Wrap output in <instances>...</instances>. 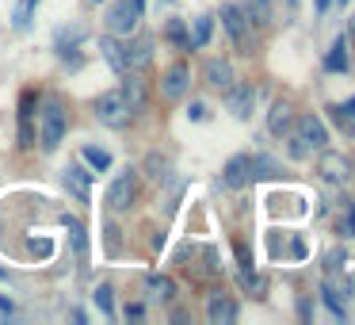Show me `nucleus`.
<instances>
[{
    "label": "nucleus",
    "instance_id": "obj_16",
    "mask_svg": "<svg viewBox=\"0 0 355 325\" xmlns=\"http://www.w3.org/2000/svg\"><path fill=\"white\" fill-rule=\"evenodd\" d=\"M100 54H103V58H107V62H111V69H115V73H130V69H126V54H123V42H119L115 35H103V39H100Z\"/></svg>",
    "mask_w": 355,
    "mask_h": 325
},
{
    "label": "nucleus",
    "instance_id": "obj_35",
    "mask_svg": "<svg viewBox=\"0 0 355 325\" xmlns=\"http://www.w3.org/2000/svg\"><path fill=\"white\" fill-rule=\"evenodd\" d=\"M134 8H138V12H146V0H134Z\"/></svg>",
    "mask_w": 355,
    "mask_h": 325
},
{
    "label": "nucleus",
    "instance_id": "obj_8",
    "mask_svg": "<svg viewBox=\"0 0 355 325\" xmlns=\"http://www.w3.org/2000/svg\"><path fill=\"white\" fill-rule=\"evenodd\" d=\"M252 103H256V88H252V85H233V88H225V108H230L237 119H248Z\"/></svg>",
    "mask_w": 355,
    "mask_h": 325
},
{
    "label": "nucleus",
    "instance_id": "obj_27",
    "mask_svg": "<svg viewBox=\"0 0 355 325\" xmlns=\"http://www.w3.org/2000/svg\"><path fill=\"white\" fill-rule=\"evenodd\" d=\"M146 169H149V176H153V180H161L164 176V169H168V161H161V157H149V161H146Z\"/></svg>",
    "mask_w": 355,
    "mask_h": 325
},
{
    "label": "nucleus",
    "instance_id": "obj_20",
    "mask_svg": "<svg viewBox=\"0 0 355 325\" xmlns=\"http://www.w3.org/2000/svg\"><path fill=\"white\" fill-rule=\"evenodd\" d=\"M146 291H149V299H161V302L176 299V283H172L168 276H149L146 279Z\"/></svg>",
    "mask_w": 355,
    "mask_h": 325
},
{
    "label": "nucleus",
    "instance_id": "obj_32",
    "mask_svg": "<svg viewBox=\"0 0 355 325\" xmlns=\"http://www.w3.org/2000/svg\"><path fill=\"white\" fill-rule=\"evenodd\" d=\"M347 222H352V230H355V203H352V210H347Z\"/></svg>",
    "mask_w": 355,
    "mask_h": 325
},
{
    "label": "nucleus",
    "instance_id": "obj_3",
    "mask_svg": "<svg viewBox=\"0 0 355 325\" xmlns=\"http://www.w3.org/2000/svg\"><path fill=\"white\" fill-rule=\"evenodd\" d=\"M130 103H126L123 88H115V92H103L100 100H96V119H100L103 126H123L126 119H130Z\"/></svg>",
    "mask_w": 355,
    "mask_h": 325
},
{
    "label": "nucleus",
    "instance_id": "obj_19",
    "mask_svg": "<svg viewBox=\"0 0 355 325\" xmlns=\"http://www.w3.org/2000/svg\"><path fill=\"white\" fill-rule=\"evenodd\" d=\"M324 69L329 73H344L347 69V39L340 35L336 42H332V50L324 54Z\"/></svg>",
    "mask_w": 355,
    "mask_h": 325
},
{
    "label": "nucleus",
    "instance_id": "obj_21",
    "mask_svg": "<svg viewBox=\"0 0 355 325\" xmlns=\"http://www.w3.org/2000/svg\"><path fill=\"white\" fill-rule=\"evenodd\" d=\"M80 157H85L96 172H107L111 169V153H103V149H96V146H85V149H80Z\"/></svg>",
    "mask_w": 355,
    "mask_h": 325
},
{
    "label": "nucleus",
    "instance_id": "obj_5",
    "mask_svg": "<svg viewBox=\"0 0 355 325\" xmlns=\"http://www.w3.org/2000/svg\"><path fill=\"white\" fill-rule=\"evenodd\" d=\"M134 199H138V176H134V172L115 176V184L107 188V207L111 210H130Z\"/></svg>",
    "mask_w": 355,
    "mask_h": 325
},
{
    "label": "nucleus",
    "instance_id": "obj_11",
    "mask_svg": "<svg viewBox=\"0 0 355 325\" xmlns=\"http://www.w3.org/2000/svg\"><path fill=\"white\" fill-rule=\"evenodd\" d=\"M123 54H126V69L141 73L149 62H153V42H149V39H134V42H126V47H123Z\"/></svg>",
    "mask_w": 355,
    "mask_h": 325
},
{
    "label": "nucleus",
    "instance_id": "obj_28",
    "mask_svg": "<svg viewBox=\"0 0 355 325\" xmlns=\"http://www.w3.org/2000/svg\"><path fill=\"white\" fill-rule=\"evenodd\" d=\"M187 119H195V123H202V119H207V108H202V103H191V108H187Z\"/></svg>",
    "mask_w": 355,
    "mask_h": 325
},
{
    "label": "nucleus",
    "instance_id": "obj_17",
    "mask_svg": "<svg viewBox=\"0 0 355 325\" xmlns=\"http://www.w3.org/2000/svg\"><path fill=\"white\" fill-rule=\"evenodd\" d=\"M210 35H214V19L199 16V19H195V31L187 35V50H202L210 42Z\"/></svg>",
    "mask_w": 355,
    "mask_h": 325
},
{
    "label": "nucleus",
    "instance_id": "obj_7",
    "mask_svg": "<svg viewBox=\"0 0 355 325\" xmlns=\"http://www.w3.org/2000/svg\"><path fill=\"white\" fill-rule=\"evenodd\" d=\"M248 180H252V157H248V153L230 157V161H225V169H222V184L237 192V188L248 184Z\"/></svg>",
    "mask_w": 355,
    "mask_h": 325
},
{
    "label": "nucleus",
    "instance_id": "obj_31",
    "mask_svg": "<svg viewBox=\"0 0 355 325\" xmlns=\"http://www.w3.org/2000/svg\"><path fill=\"white\" fill-rule=\"evenodd\" d=\"M0 310H4V314H12V299H4V294H0Z\"/></svg>",
    "mask_w": 355,
    "mask_h": 325
},
{
    "label": "nucleus",
    "instance_id": "obj_6",
    "mask_svg": "<svg viewBox=\"0 0 355 325\" xmlns=\"http://www.w3.org/2000/svg\"><path fill=\"white\" fill-rule=\"evenodd\" d=\"M138 19H141V12L134 8V0H115V4H111V12H107L111 35H130L134 27H138Z\"/></svg>",
    "mask_w": 355,
    "mask_h": 325
},
{
    "label": "nucleus",
    "instance_id": "obj_33",
    "mask_svg": "<svg viewBox=\"0 0 355 325\" xmlns=\"http://www.w3.org/2000/svg\"><path fill=\"white\" fill-rule=\"evenodd\" d=\"M313 4H317V12H324V8H329V0H313Z\"/></svg>",
    "mask_w": 355,
    "mask_h": 325
},
{
    "label": "nucleus",
    "instance_id": "obj_23",
    "mask_svg": "<svg viewBox=\"0 0 355 325\" xmlns=\"http://www.w3.org/2000/svg\"><path fill=\"white\" fill-rule=\"evenodd\" d=\"M241 287H245V291H252L256 299H263V291H268V279H263V276H252V268H245V276H241Z\"/></svg>",
    "mask_w": 355,
    "mask_h": 325
},
{
    "label": "nucleus",
    "instance_id": "obj_26",
    "mask_svg": "<svg viewBox=\"0 0 355 325\" xmlns=\"http://www.w3.org/2000/svg\"><path fill=\"white\" fill-rule=\"evenodd\" d=\"M168 39L176 42V47L187 50V31H184V24H176V19H172V24H168Z\"/></svg>",
    "mask_w": 355,
    "mask_h": 325
},
{
    "label": "nucleus",
    "instance_id": "obj_25",
    "mask_svg": "<svg viewBox=\"0 0 355 325\" xmlns=\"http://www.w3.org/2000/svg\"><path fill=\"white\" fill-rule=\"evenodd\" d=\"M279 165L271 157H252V176H275Z\"/></svg>",
    "mask_w": 355,
    "mask_h": 325
},
{
    "label": "nucleus",
    "instance_id": "obj_18",
    "mask_svg": "<svg viewBox=\"0 0 355 325\" xmlns=\"http://www.w3.org/2000/svg\"><path fill=\"white\" fill-rule=\"evenodd\" d=\"M123 77H126L123 96H126V103H130V111H141V108H146V85H141L134 73H123Z\"/></svg>",
    "mask_w": 355,
    "mask_h": 325
},
{
    "label": "nucleus",
    "instance_id": "obj_14",
    "mask_svg": "<svg viewBox=\"0 0 355 325\" xmlns=\"http://www.w3.org/2000/svg\"><path fill=\"white\" fill-rule=\"evenodd\" d=\"M62 180H65V188H69V192L77 195L80 203H88V199H92V172H85L80 165H69Z\"/></svg>",
    "mask_w": 355,
    "mask_h": 325
},
{
    "label": "nucleus",
    "instance_id": "obj_30",
    "mask_svg": "<svg viewBox=\"0 0 355 325\" xmlns=\"http://www.w3.org/2000/svg\"><path fill=\"white\" fill-rule=\"evenodd\" d=\"M344 111H347V119H352V123H355V96H352V100H347V108H344Z\"/></svg>",
    "mask_w": 355,
    "mask_h": 325
},
{
    "label": "nucleus",
    "instance_id": "obj_12",
    "mask_svg": "<svg viewBox=\"0 0 355 325\" xmlns=\"http://www.w3.org/2000/svg\"><path fill=\"white\" fill-rule=\"evenodd\" d=\"M202 77H207L210 88H218V92H225V88H233L237 81H233V65L222 62V58H210L207 69H202Z\"/></svg>",
    "mask_w": 355,
    "mask_h": 325
},
{
    "label": "nucleus",
    "instance_id": "obj_37",
    "mask_svg": "<svg viewBox=\"0 0 355 325\" xmlns=\"http://www.w3.org/2000/svg\"><path fill=\"white\" fill-rule=\"evenodd\" d=\"M352 169H355V161H352Z\"/></svg>",
    "mask_w": 355,
    "mask_h": 325
},
{
    "label": "nucleus",
    "instance_id": "obj_9",
    "mask_svg": "<svg viewBox=\"0 0 355 325\" xmlns=\"http://www.w3.org/2000/svg\"><path fill=\"white\" fill-rule=\"evenodd\" d=\"M207 317H210L214 325H230V322H237V302L225 299L222 291L207 294Z\"/></svg>",
    "mask_w": 355,
    "mask_h": 325
},
{
    "label": "nucleus",
    "instance_id": "obj_22",
    "mask_svg": "<svg viewBox=\"0 0 355 325\" xmlns=\"http://www.w3.org/2000/svg\"><path fill=\"white\" fill-rule=\"evenodd\" d=\"M92 299H96V306H100L107 317L115 314V291H111L107 283H100V287H96V294H92Z\"/></svg>",
    "mask_w": 355,
    "mask_h": 325
},
{
    "label": "nucleus",
    "instance_id": "obj_15",
    "mask_svg": "<svg viewBox=\"0 0 355 325\" xmlns=\"http://www.w3.org/2000/svg\"><path fill=\"white\" fill-rule=\"evenodd\" d=\"M222 24H225V31L233 35L237 47H248V19L241 16L237 4H225V8H222Z\"/></svg>",
    "mask_w": 355,
    "mask_h": 325
},
{
    "label": "nucleus",
    "instance_id": "obj_34",
    "mask_svg": "<svg viewBox=\"0 0 355 325\" xmlns=\"http://www.w3.org/2000/svg\"><path fill=\"white\" fill-rule=\"evenodd\" d=\"M347 35H352V42H355V16H352V24H347Z\"/></svg>",
    "mask_w": 355,
    "mask_h": 325
},
{
    "label": "nucleus",
    "instance_id": "obj_36",
    "mask_svg": "<svg viewBox=\"0 0 355 325\" xmlns=\"http://www.w3.org/2000/svg\"><path fill=\"white\" fill-rule=\"evenodd\" d=\"M340 4H347V0H340Z\"/></svg>",
    "mask_w": 355,
    "mask_h": 325
},
{
    "label": "nucleus",
    "instance_id": "obj_13",
    "mask_svg": "<svg viewBox=\"0 0 355 325\" xmlns=\"http://www.w3.org/2000/svg\"><path fill=\"white\" fill-rule=\"evenodd\" d=\"M187 85H191V73H187V65H172V69L164 73V81H161L164 100H180V96L187 92Z\"/></svg>",
    "mask_w": 355,
    "mask_h": 325
},
{
    "label": "nucleus",
    "instance_id": "obj_2",
    "mask_svg": "<svg viewBox=\"0 0 355 325\" xmlns=\"http://www.w3.org/2000/svg\"><path fill=\"white\" fill-rule=\"evenodd\" d=\"M65 123H69V111H65L62 96H50V100L42 103V111H39V142H42L46 153H54V149L62 146Z\"/></svg>",
    "mask_w": 355,
    "mask_h": 325
},
{
    "label": "nucleus",
    "instance_id": "obj_29",
    "mask_svg": "<svg viewBox=\"0 0 355 325\" xmlns=\"http://www.w3.org/2000/svg\"><path fill=\"white\" fill-rule=\"evenodd\" d=\"M237 260H241V268H252V256H248L245 245H237Z\"/></svg>",
    "mask_w": 355,
    "mask_h": 325
},
{
    "label": "nucleus",
    "instance_id": "obj_24",
    "mask_svg": "<svg viewBox=\"0 0 355 325\" xmlns=\"http://www.w3.org/2000/svg\"><path fill=\"white\" fill-rule=\"evenodd\" d=\"M65 226H69V238H73V245H77V253L85 256V253H88V241H85V226H80L77 218H65Z\"/></svg>",
    "mask_w": 355,
    "mask_h": 325
},
{
    "label": "nucleus",
    "instance_id": "obj_1",
    "mask_svg": "<svg viewBox=\"0 0 355 325\" xmlns=\"http://www.w3.org/2000/svg\"><path fill=\"white\" fill-rule=\"evenodd\" d=\"M286 138H291V157H294V161H306L313 149H324L329 131H324V123L313 115V111H306V115L294 119V126H291Z\"/></svg>",
    "mask_w": 355,
    "mask_h": 325
},
{
    "label": "nucleus",
    "instance_id": "obj_10",
    "mask_svg": "<svg viewBox=\"0 0 355 325\" xmlns=\"http://www.w3.org/2000/svg\"><path fill=\"white\" fill-rule=\"evenodd\" d=\"M291 126H294V108L286 100H275V103H271V111H268V131L275 134V138H286Z\"/></svg>",
    "mask_w": 355,
    "mask_h": 325
},
{
    "label": "nucleus",
    "instance_id": "obj_4",
    "mask_svg": "<svg viewBox=\"0 0 355 325\" xmlns=\"http://www.w3.org/2000/svg\"><path fill=\"white\" fill-rule=\"evenodd\" d=\"M317 172H321L324 184H344L347 176H352V161H347L344 153H332V149H321V157H317Z\"/></svg>",
    "mask_w": 355,
    "mask_h": 325
}]
</instances>
